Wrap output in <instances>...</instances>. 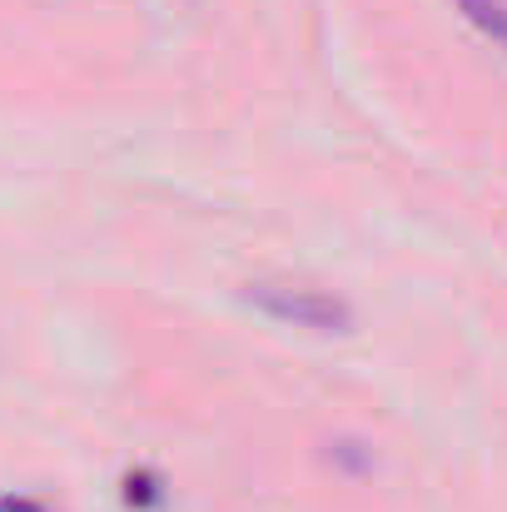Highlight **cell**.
Here are the masks:
<instances>
[{
  "instance_id": "cell-4",
  "label": "cell",
  "mask_w": 507,
  "mask_h": 512,
  "mask_svg": "<svg viewBox=\"0 0 507 512\" xmlns=\"http://www.w3.org/2000/svg\"><path fill=\"white\" fill-rule=\"evenodd\" d=\"M0 512H55L40 498H20V493H0Z\"/></svg>"
},
{
  "instance_id": "cell-3",
  "label": "cell",
  "mask_w": 507,
  "mask_h": 512,
  "mask_svg": "<svg viewBox=\"0 0 507 512\" xmlns=\"http://www.w3.org/2000/svg\"><path fill=\"white\" fill-rule=\"evenodd\" d=\"M165 493H160V478L155 473H130L125 478V503L130 508H155Z\"/></svg>"
},
{
  "instance_id": "cell-2",
  "label": "cell",
  "mask_w": 507,
  "mask_h": 512,
  "mask_svg": "<svg viewBox=\"0 0 507 512\" xmlns=\"http://www.w3.org/2000/svg\"><path fill=\"white\" fill-rule=\"evenodd\" d=\"M458 5H463V15H468L493 45L507 50V0H458Z\"/></svg>"
},
{
  "instance_id": "cell-1",
  "label": "cell",
  "mask_w": 507,
  "mask_h": 512,
  "mask_svg": "<svg viewBox=\"0 0 507 512\" xmlns=\"http://www.w3.org/2000/svg\"><path fill=\"white\" fill-rule=\"evenodd\" d=\"M249 304H259L269 319L294 324V329H314V334H343L353 324L348 304L329 289H294V284H254Z\"/></svg>"
}]
</instances>
